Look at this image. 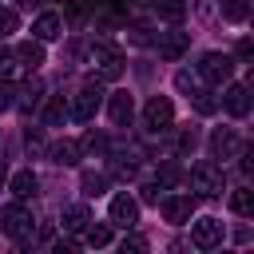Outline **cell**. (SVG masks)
Listing matches in <instances>:
<instances>
[{
    "instance_id": "6da1fadb",
    "label": "cell",
    "mask_w": 254,
    "mask_h": 254,
    "mask_svg": "<svg viewBox=\"0 0 254 254\" xmlns=\"http://www.w3.org/2000/svg\"><path fill=\"white\" fill-rule=\"evenodd\" d=\"M32 226H36V218H32V210H28V206L12 202V206H4V210H0V230H4L8 238L28 242V238H32Z\"/></svg>"
},
{
    "instance_id": "7a4b0ae2",
    "label": "cell",
    "mask_w": 254,
    "mask_h": 254,
    "mask_svg": "<svg viewBox=\"0 0 254 254\" xmlns=\"http://www.w3.org/2000/svg\"><path fill=\"white\" fill-rule=\"evenodd\" d=\"M230 75H234V56H226V52H206L202 56V64H198L202 83H230Z\"/></svg>"
},
{
    "instance_id": "3957f363",
    "label": "cell",
    "mask_w": 254,
    "mask_h": 254,
    "mask_svg": "<svg viewBox=\"0 0 254 254\" xmlns=\"http://www.w3.org/2000/svg\"><path fill=\"white\" fill-rule=\"evenodd\" d=\"M99 107H103V87H99V83H83L79 95H75V103L67 107V115L79 119V123H91Z\"/></svg>"
},
{
    "instance_id": "277c9868",
    "label": "cell",
    "mask_w": 254,
    "mask_h": 254,
    "mask_svg": "<svg viewBox=\"0 0 254 254\" xmlns=\"http://www.w3.org/2000/svg\"><path fill=\"white\" fill-rule=\"evenodd\" d=\"M143 123H147V131H167L175 123V103L167 95H151L143 107Z\"/></svg>"
},
{
    "instance_id": "5b68a950",
    "label": "cell",
    "mask_w": 254,
    "mask_h": 254,
    "mask_svg": "<svg viewBox=\"0 0 254 254\" xmlns=\"http://www.w3.org/2000/svg\"><path fill=\"white\" fill-rule=\"evenodd\" d=\"M91 64H99V75L103 79H119L123 75V52L115 44H95L91 48Z\"/></svg>"
},
{
    "instance_id": "8992f818",
    "label": "cell",
    "mask_w": 254,
    "mask_h": 254,
    "mask_svg": "<svg viewBox=\"0 0 254 254\" xmlns=\"http://www.w3.org/2000/svg\"><path fill=\"white\" fill-rule=\"evenodd\" d=\"M159 206H163V218H167V222L183 226V222H190V214H194V194H163Z\"/></svg>"
},
{
    "instance_id": "52a82bcc",
    "label": "cell",
    "mask_w": 254,
    "mask_h": 254,
    "mask_svg": "<svg viewBox=\"0 0 254 254\" xmlns=\"http://www.w3.org/2000/svg\"><path fill=\"white\" fill-rule=\"evenodd\" d=\"M222 234H226V226H222L218 218H198V222L190 226V242H194L198 250H214V246L222 242Z\"/></svg>"
},
{
    "instance_id": "ba28073f",
    "label": "cell",
    "mask_w": 254,
    "mask_h": 254,
    "mask_svg": "<svg viewBox=\"0 0 254 254\" xmlns=\"http://www.w3.org/2000/svg\"><path fill=\"white\" fill-rule=\"evenodd\" d=\"M190 187L198 190V194H222V171L218 167H210V163H198L194 171H190Z\"/></svg>"
},
{
    "instance_id": "9c48e42d",
    "label": "cell",
    "mask_w": 254,
    "mask_h": 254,
    "mask_svg": "<svg viewBox=\"0 0 254 254\" xmlns=\"http://www.w3.org/2000/svg\"><path fill=\"white\" fill-rule=\"evenodd\" d=\"M107 218H111L115 226H135V222H139V202H135V198L123 190V194H115V198H111Z\"/></svg>"
},
{
    "instance_id": "30bf717a",
    "label": "cell",
    "mask_w": 254,
    "mask_h": 254,
    "mask_svg": "<svg viewBox=\"0 0 254 254\" xmlns=\"http://www.w3.org/2000/svg\"><path fill=\"white\" fill-rule=\"evenodd\" d=\"M222 103H226V111H230L234 119H246V115H250V87H246V83H230Z\"/></svg>"
},
{
    "instance_id": "8fae6325",
    "label": "cell",
    "mask_w": 254,
    "mask_h": 254,
    "mask_svg": "<svg viewBox=\"0 0 254 254\" xmlns=\"http://www.w3.org/2000/svg\"><path fill=\"white\" fill-rule=\"evenodd\" d=\"M210 151H214V159H234V155L242 151V143H238V135H234L230 127H218V131L210 135Z\"/></svg>"
},
{
    "instance_id": "7c38bea8",
    "label": "cell",
    "mask_w": 254,
    "mask_h": 254,
    "mask_svg": "<svg viewBox=\"0 0 254 254\" xmlns=\"http://www.w3.org/2000/svg\"><path fill=\"white\" fill-rule=\"evenodd\" d=\"M155 44H159V56H163V60H179V56L187 52L190 36H187V32H159Z\"/></svg>"
},
{
    "instance_id": "4fadbf2b",
    "label": "cell",
    "mask_w": 254,
    "mask_h": 254,
    "mask_svg": "<svg viewBox=\"0 0 254 254\" xmlns=\"http://www.w3.org/2000/svg\"><path fill=\"white\" fill-rule=\"evenodd\" d=\"M107 111H111V123H115V127H127L131 115H135V103H131L127 91H115V95L107 99Z\"/></svg>"
},
{
    "instance_id": "5bb4252c",
    "label": "cell",
    "mask_w": 254,
    "mask_h": 254,
    "mask_svg": "<svg viewBox=\"0 0 254 254\" xmlns=\"http://www.w3.org/2000/svg\"><path fill=\"white\" fill-rule=\"evenodd\" d=\"M60 28H64V20H60L56 12H44V16H36L32 36H36L40 44H48V40H56V36H60Z\"/></svg>"
},
{
    "instance_id": "9a60e30c",
    "label": "cell",
    "mask_w": 254,
    "mask_h": 254,
    "mask_svg": "<svg viewBox=\"0 0 254 254\" xmlns=\"http://www.w3.org/2000/svg\"><path fill=\"white\" fill-rule=\"evenodd\" d=\"M16 60H20L28 71L40 67V64H44V44H40V40H24V44L16 48Z\"/></svg>"
},
{
    "instance_id": "2e32d148",
    "label": "cell",
    "mask_w": 254,
    "mask_h": 254,
    "mask_svg": "<svg viewBox=\"0 0 254 254\" xmlns=\"http://www.w3.org/2000/svg\"><path fill=\"white\" fill-rule=\"evenodd\" d=\"M48 155H52V163H60V167H75V163H79V143L64 139V143H56Z\"/></svg>"
},
{
    "instance_id": "e0dca14e",
    "label": "cell",
    "mask_w": 254,
    "mask_h": 254,
    "mask_svg": "<svg viewBox=\"0 0 254 254\" xmlns=\"http://www.w3.org/2000/svg\"><path fill=\"white\" fill-rule=\"evenodd\" d=\"M36 187H40V179H36L32 171H16V175H12V194H16V198H32Z\"/></svg>"
},
{
    "instance_id": "ac0fdd59",
    "label": "cell",
    "mask_w": 254,
    "mask_h": 254,
    "mask_svg": "<svg viewBox=\"0 0 254 254\" xmlns=\"http://www.w3.org/2000/svg\"><path fill=\"white\" fill-rule=\"evenodd\" d=\"M230 210L242 214V218L254 210V194H250V187H234V190H230Z\"/></svg>"
},
{
    "instance_id": "d6986e66",
    "label": "cell",
    "mask_w": 254,
    "mask_h": 254,
    "mask_svg": "<svg viewBox=\"0 0 254 254\" xmlns=\"http://www.w3.org/2000/svg\"><path fill=\"white\" fill-rule=\"evenodd\" d=\"M64 119H67V103H64V95L48 99V107H44V123H48V127H60Z\"/></svg>"
},
{
    "instance_id": "ffe728a7",
    "label": "cell",
    "mask_w": 254,
    "mask_h": 254,
    "mask_svg": "<svg viewBox=\"0 0 254 254\" xmlns=\"http://www.w3.org/2000/svg\"><path fill=\"white\" fill-rule=\"evenodd\" d=\"M87 222H91L87 206H67V210H64V230H75V234H79Z\"/></svg>"
},
{
    "instance_id": "44dd1931",
    "label": "cell",
    "mask_w": 254,
    "mask_h": 254,
    "mask_svg": "<svg viewBox=\"0 0 254 254\" xmlns=\"http://www.w3.org/2000/svg\"><path fill=\"white\" fill-rule=\"evenodd\" d=\"M83 242H87V246H95V250H99V246H107V242H111V226H107V222L83 226Z\"/></svg>"
},
{
    "instance_id": "7402d4cb",
    "label": "cell",
    "mask_w": 254,
    "mask_h": 254,
    "mask_svg": "<svg viewBox=\"0 0 254 254\" xmlns=\"http://www.w3.org/2000/svg\"><path fill=\"white\" fill-rule=\"evenodd\" d=\"M246 16H250V0H222V20L242 24Z\"/></svg>"
},
{
    "instance_id": "603a6c76",
    "label": "cell",
    "mask_w": 254,
    "mask_h": 254,
    "mask_svg": "<svg viewBox=\"0 0 254 254\" xmlns=\"http://www.w3.org/2000/svg\"><path fill=\"white\" fill-rule=\"evenodd\" d=\"M40 95H44V87H40V83L32 79V83H28L24 91H20V99H16L12 107H20V111H32V107H40Z\"/></svg>"
},
{
    "instance_id": "cb8c5ba5",
    "label": "cell",
    "mask_w": 254,
    "mask_h": 254,
    "mask_svg": "<svg viewBox=\"0 0 254 254\" xmlns=\"http://www.w3.org/2000/svg\"><path fill=\"white\" fill-rule=\"evenodd\" d=\"M155 8H159V16H163V20H171V24H179V20H183V12H187V8H183V0H159Z\"/></svg>"
},
{
    "instance_id": "d4e9b609",
    "label": "cell",
    "mask_w": 254,
    "mask_h": 254,
    "mask_svg": "<svg viewBox=\"0 0 254 254\" xmlns=\"http://www.w3.org/2000/svg\"><path fill=\"white\" fill-rule=\"evenodd\" d=\"M190 99H194V111H198V115H214V107H218V103L210 99V91H202V87H198Z\"/></svg>"
},
{
    "instance_id": "484cf974",
    "label": "cell",
    "mask_w": 254,
    "mask_h": 254,
    "mask_svg": "<svg viewBox=\"0 0 254 254\" xmlns=\"http://www.w3.org/2000/svg\"><path fill=\"white\" fill-rule=\"evenodd\" d=\"M175 83H179V91H190V95H194L202 79H198V71H179V75H175Z\"/></svg>"
},
{
    "instance_id": "4316f807",
    "label": "cell",
    "mask_w": 254,
    "mask_h": 254,
    "mask_svg": "<svg viewBox=\"0 0 254 254\" xmlns=\"http://www.w3.org/2000/svg\"><path fill=\"white\" fill-rule=\"evenodd\" d=\"M103 190H107L103 175H83V194H103Z\"/></svg>"
},
{
    "instance_id": "83f0119b",
    "label": "cell",
    "mask_w": 254,
    "mask_h": 254,
    "mask_svg": "<svg viewBox=\"0 0 254 254\" xmlns=\"http://www.w3.org/2000/svg\"><path fill=\"white\" fill-rule=\"evenodd\" d=\"M12 32H16V12L12 8H0V40L12 36Z\"/></svg>"
},
{
    "instance_id": "f1b7e54d",
    "label": "cell",
    "mask_w": 254,
    "mask_h": 254,
    "mask_svg": "<svg viewBox=\"0 0 254 254\" xmlns=\"http://www.w3.org/2000/svg\"><path fill=\"white\" fill-rule=\"evenodd\" d=\"M16 103V91H12V83L8 79H0V111H8Z\"/></svg>"
},
{
    "instance_id": "f546056e",
    "label": "cell",
    "mask_w": 254,
    "mask_h": 254,
    "mask_svg": "<svg viewBox=\"0 0 254 254\" xmlns=\"http://www.w3.org/2000/svg\"><path fill=\"white\" fill-rule=\"evenodd\" d=\"M194 147H198V135H194V127H190V131H183V139H179V151H183V155H190Z\"/></svg>"
},
{
    "instance_id": "4dcf8cb0",
    "label": "cell",
    "mask_w": 254,
    "mask_h": 254,
    "mask_svg": "<svg viewBox=\"0 0 254 254\" xmlns=\"http://www.w3.org/2000/svg\"><path fill=\"white\" fill-rule=\"evenodd\" d=\"M127 250H135V254H143L147 250V238H139V234H131V238H123V254Z\"/></svg>"
},
{
    "instance_id": "1f68e13d",
    "label": "cell",
    "mask_w": 254,
    "mask_h": 254,
    "mask_svg": "<svg viewBox=\"0 0 254 254\" xmlns=\"http://www.w3.org/2000/svg\"><path fill=\"white\" fill-rule=\"evenodd\" d=\"M83 147H87V151H103L107 143H103V135H87V139H83Z\"/></svg>"
},
{
    "instance_id": "d6a6232c",
    "label": "cell",
    "mask_w": 254,
    "mask_h": 254,
    "mask_svg": "<svg viewBox=\"0 0 254 254\" xmlns=\"http://www.w3.org/2000/svg\"><path fill=\"white\" fill-rule=\"evenodd\" d=\"M250 52H254V48H250V40H242V44H238V60H250Z\"/></svg>"
},
{
    "instance_id": "836d02e7",
    "label": "cell",
    "mask_w": 254,
    "mask_h": 254,
    "mask_svg": "<svg viewBox=\"0 0 254 254\" xmlns=\"http://www.w3.org/2000/svg\"><path fill=\"white\" fill-rule=\"evenodd\" d=\"M0 179H4V163H0Z\"/></svg>"
}]
</instances>
